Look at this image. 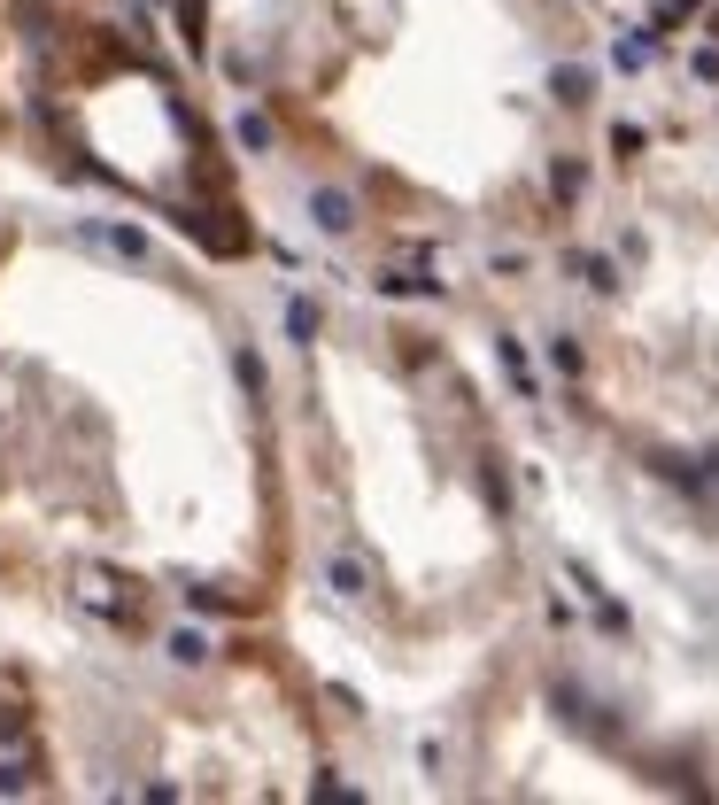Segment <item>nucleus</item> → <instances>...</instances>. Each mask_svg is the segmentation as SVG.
Here are the masks:
<instances>
[{"label": "nucleus", "mask_w": 719, "mask_h": 805, "mask_svg": "<svg viewBox=\"0 0 719 805\" xmlns=\"http://www.w3.org/2000/svg\"><path fill=\"white\" fill-rule=\"evenodd\" d=\"M93 248H116V256H147V240L132 233V225H86Z\"/></svg>", "instance_id": "nucleus-1"}, {"label": "nucleus", "mask_w": 719, "mask_h": 805, "mask_svg": "<svg viewBox=\"0 0 719 805\" xmlns=\"http://www.w3.org/2000/svg\"><path fill=\"white\" fill-rule=\"evenodd\" d=\"M317 225H325V233H348V225H356V217H348V194H317Z\"/></svg>", "instance_id": "nucleus-2"}, {"label": "nucleus", "mask_w": 719, "mask_h": 805, "mask_svg": "<svg viewBox=\"0 0 719 805\" xmlns=\"http://www.w3.org/2000/svg\"><path fill=\"white\" fill-rule=\"evenodd\" d=\"M171 658H186V666H202V658H209V635H194V627H178V635H171Z\"/></svg>", "instance_id": "nucleus-3"}]
</instances>
